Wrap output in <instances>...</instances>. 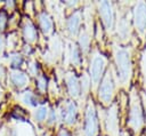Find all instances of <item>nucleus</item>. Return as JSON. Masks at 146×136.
I'll list each match as a JSON object with an SVG mask.
<instances>
[{
    "label": "nucleus",
    "instance_id": "nucleus-16",
    "mask_svg": "<svg viewBox=\"0 0 146 136\" xmlns=\"http://www.w3.org/2000/svg\"><path fill=\"white\" fill-rule=\"evenodd\" d=\"M79 45L83 53H87L90 48V34L88 31L82 30L79 34Z\"/></svg>",
    "mask_w": 146,
    "mask_h": 136
},
{
    "label": "nucleus",
    "instance_id": "nucleus-19",
    "mask_svg": "<svg viewBox=\"0 0 146 136\" xmlns=\"http://www.w3.org/2000/svg\"><path fill=\"white\" fill-rule=\"evenodd\" d=\"M71 61L74 65L79 66L81 64V56H80V50L76 45L71 46Z\"/></svg>",
    "mask_w": 146,
    "mask_h": 136
},
{
    "label": "nucleus",
    "instance_id": "nucleus-29",
    "mask_svg": "<svg viewBox=\"0 0 146 136\" xmlns=\"http://www.w3.org/2000/svg\"><path fill=\"white\" fill-rule=\"evenodd\" d=\"M2 47H3V43H2V39L0 38V53L2 51Z\"/></svg>",
    "mask_w": 146,
    "mask_h": 136
},
{
    "label": "nucleus",
    "instance_id": "nucleus-11",
    "mask_svg": "<svg viewBox=\"0 0 146 136\" xmlns=\"http://www.w3.org/2000/svg\"><path fill=\"white\" fill-rule=\"evenodd\" d=\"M81 19H82V14L80 10H76L74 11L70 18L67 19V31L68 33L72 35V37H75L78 33H79V30H80V25H81Z\"/></svg>",
    "mask_w": 146,
    "mask_h": 136
},
{
    "label": "nucleus",
    "instance_id": "nucleus-28",
    "mask_svg": "<svg viewBox=\"0 0 146 136\" xmlns=\"http://www.w3.org/2000/svg\"><path fill=\"white\" fill-rule=\"evenodd\" d=\"M120 136H130V135H129L127 131H121V133H120Z\"/></svg>",
    "mask_w": 146,
    "mask_h": 136
},
{
    "label": "nucleus",
    "instance_id": "nucleus-23",
    "mask_svg": "<svg viewBox=\"0 0 146 136\" xmlns=\"http://www.w3.org/2000/svg\"><path fill=\"white\" fill-rule=\"evenodd\" d=\"M6 23H7V16L3 11L0 13V30H3L5 26H6Z\"/></svg>",
    "mask_w": 146,
    "mask_h": 136
},
{
    "label": "nucleus",
    "instance_id": "nucleus-7",
    "mask_svg": "<svg viewBox=\"0 0 146 136\" xmlns=\"http://www.w3.org/2000/svg\"><path fill=\"white\" fill-rule=\"evenodd\" d=\"M98 11L102 18V22L105 26V30L111 33L114 29V6L111 1H100L98 2Z\"/></svg>",
    "mask_w": 146,
    "mask_h": 136
},
{
    "label": "nucleus",
    "instance_id": "nucleus-9",
    "mask_svg": "<svg viewBox=\"0 0 146 136\" xmlns=\"http://www.w3.org/2000/svg\"><path fill=\"white\" fill-rule=\"evenodd\" d=\"M116 32L120 38V42L128 43L131 38V23L127 13L119 15L117 24H116Z\"/></svg>",
    "mask_w": 146,
    "mask_h": 136
},
{
    "label": "nucleus",
    "instance_id": "nucleus-24",
    "mask_svg": "<svg viewBox=\"0 0 146 136\" xmlns=\"http://www.w3.org/2000/svg\"><path fill=\"white\" fill-rule=\"evenodd\" d=\"M56 121V111L55 110H51L49 112V118H48V123H54Z\"/></svg>",
    "mask_w": 146,
    "mask_h": 136
},
{
    "label": "nucleus",
    "instance_id": "nucleus-15",
    "mask_svg": "<svg viewBox=\"0 0 146 136\" xmlns=\"http://www.w3.org/2000/svg\"><path fill=\"white\" fill-rule=\"evenodd\" d=\"M23 34H24V39L27 41V42H34L36 40V30L34 27V25L27 21L25 24H24V27H23Z\"/></svg>",
    "mask_w": 146,
    "mask_h": 136
},
{
    "label": "nucleus",
    "instance_id": "nucleus-13",
    "mask_svg": "<svg viewBox=\"0 0 146 136\" xmlns=\"http://www.w3.org/2000/svg\"><path fill=\"white\" fill-rule=\"evenodd\" d=\"M10 80L18 88H24L29 83V77L24 72L18 71V70L11 71V73H10Z\"/></svg>",
    "mask_w": 146,
    "mask_h": 136
},
{
    "label": "nucleus",
    "instance_id": "nucleus-18",
    "mask_svg": "<svg viewBox=\"0 0 146 136\" xmlns=\"http://www.w3.org/2000/svg\"><path fill=\"white\" fill-rule=\"evenodd\" d=\"M48 106L47 105H41V106H39L36 110H35V112H34V118H35V120H38L39 122H41V121H43L46 118H47V115H48Z\"/></svg>",
    "mask_w": 146,
    "mask_h": 136
},
{
    "label": "nucleus",
    "instance_id": "nucleus-22",
    "mask_svg": "<svg viewBox=\"0 0 146 136\" xmlns=\"http://www.w3.org/2000/svg\"><path fill=\"white\" fill-rule=\"evenodd\" d=\"M36 87L40 91H44L46 87H47V80L44 77H39L36 80Z\"/></svg>",
    "mask_w": 146,
    "mask_h": 136
},
{
    "label": "nucleus",
    "instance_id": "nucleus-1",
    "mask_svg": "<svg viewBox=\"0 0 146 136\" xmlns=\"http://www.w3.org/2000/svg\"><path fill=\"white\" fill-rule=\"evenodd\" d=\"M131 48L123 47L117 43L113 45V56L114 63L116 67V79L117 83L128 89L132 78V57H131Z\"/></svg>",
    "mask_w": 146,
    "mask_h": 136
},
{
    "label": "nucleus",
    "instance_id": "nucleus-3",
    "mask_svg": "<svg viewBox=\"0 0 146 136\" xmlns=\"http://www.w3.org/2000/svg\"><path fill=\"white\" fill-rule=\"evenodd\" d=\"M106 63H107V58L98 49H95L91 54L90 66H89V77L91 80L92 90L97 89L98 85L100 83V81L105 74Z\"/></svg>",
    "mask_w": 146,
    "mask_h": 136
},
{
    "label": "nucleus",
    "instance_id": "nucleus-27",
    "mask_svg": "<svg viewBox=\"0 0 146 136\" xmlns=\"http://www.w3.org/2000/svg\"><path fill=\"white\" fill-rule=\"evenodd\" d=\"M58 136H71V135L68 134V131H67L66 129H62V130L59 131V134H58Z\"/></svg>",
    "mask_w": 146,
    "mask_h": 136
},
{
    "label": "nucleus",
    "instance_id": "nucleus-26",
    "mask_svg": "<svg viewBox=\"0 0 146 136\" xmlns=\"http://www.w3.org/2000/svg\"><path fill=\"white\" fill-rule=\"evenodd\" d=\"M140 98H141V103L144 105V109H145V113H146V93L143 91L141 95H140Z\"/></svg>",
    "mask_w": 146,
    "mask_h": 136
},
{
    "label": "nucleus",
    "instance_id": "nucleus-10",
    "mask_svg": "<svg viewBox=\"0 0 146 136\" xmlns=\"http://www.w3.org/2000/svg\"><path fill=\"white\" fill-rule=\"evenodd\" d=\"M66 85H67V90L68 94L71 95V97L73 98H78L81 94V85L78 80V78L75 77L74 73L68 72L66 74Z\"/></svg>",
    "mask_w": 146,
    "mask_h": 136
},
{
    "label": "nucleus",
    "instance_id": "nucleus-2",
    "mask_svg": "<svg viewBox=\"0 0 146 136\" xmlns=\"http://www.w3.org/2000/svg\"><path fill=\"white\" fill-rule=\"evenodd\" d=\"M145 119L143 113L141 98L138 94L136 87H132L129 93V111H128V120L127 125L132 130L135 136H139L144 128Z\"/></svg>",
    "mask_w": 146,
    "mask_h": 136
},
{
    "label": "nucleus",
    "instance_id": "nucleus-25",
    "mask_svg": "<svg viewBox=\"0 0 146 136\" xmlns=\"http://www.w3.org/2000/svg\"><path fill=\"white\" fill-rule=\"evenodd\" d=\"M29 71H30V73L32 75H36V73H38V66H36V64L35 63H32L30 65V67H29Z\"/></svg>",
    "mask_w": 146,
    "mask_h": 136
},
{
    "label": "nucleus",
    "instance_id": "nucleus-20",
    "mask_svg": "<svg viewBox=\"0 0 146 136\" xmlns=\"http://www.w3.org/2000/svg\"><path fill=\"white\" fill-rule=\"evenodd\" d=\"M140 71H141V75H143V80H144V89L146 93V45H145V49L141 53V58H140Z\"/></svg>",
    "mask_w": 146,
    "mask_h": 136
},
{
    "label": "nucleus",
    "instance_id": "nucleus-14",
    "mask_svg": "<svg viewBox=\"0 0 146 136\" xmlns=\"http://www.w3.org/2000/svg\"><path fill=\"white\" fill-rule=\"evenodd\" d=\"M38 18H39V24H40V27H41L42 32L44 34H49L52 31V26H54L50 16L46 11H42V13L39 14Z\"/></svg>",
    "mask_w": 146,
    "mask_h": 136
},
{
    "label": "nucleus",
    "instance_id": "nucleus-5",
    "mask_svg": "<svg viewBox=\"0 0 146 136\" xmlns=\"http://www.w3.org/2000/svg\"><path fill=\"white\" fill-rule=\"evenodd\" d=\"M132 24L140 40L146 43V1H138L132 8Z\"/></svg>",
    "mask_w": 146,
    "mask_h": 136
},
{
    "label": "nucleus",
    "instance_id": "nucleus-4",
    "mask_svg": "<svg viewBox=\"0 0 146 136\" xmlns=\"http://www.w3.org/2000/svg\"><path fill=\"white\" fill-rule=\"evenodd\" d=\"M115 91V79H114V70L110 67L98 87V98L105 106H111L113 104V97Z\"/></svg>",
    "mask_w": 146,
    "mask_h": 136
},
{
    "label": "nucleus",
    "instance_id": "nucleus-21",
    "mask_svg": "<svg viewBox=\"0 0 146 136\" xmlns=\"http://www.w3.org/2000/svg\"><path fill=\"white\" fill-rule=\"evenodd\" d=\"M22 62H23V58H22V56L19 54H13L10 56V63H11V65L14 67L19 66L22 64Z\"/></svg>",
    "mask_w": 146,
    "mask_h": 136
},
{
    "label": "nucleus",
    "instance_id": "nucleus-6",
    "mask_svg": "<svg viewBox=\"0 0 146 136\" xmlns=\"http://www.w3.org/2000/svg\"><path fill=\"white\" fill-rule=\"evenodd\" d=\"M105 129L108 136H120L117 104L113 103L105 114Z\"/></svg>",
    "mask_w": 146,
    "mask_h": 136
},
{
    "label": "nucleus",
    "instance_id": "nucleus-8",
    "mask_svg": "<svg viewBox=\"0 0 146 136\" xmlns=\"http://www.w3.org/2000/svg\"><path fill=\"white\" fill-rule=\"evenodd\" d=\"M98 131V120L96 114V109L92 101H89L86 109V120H84V135L96 136Z\"/></svg>",
    "mask_w": 146,
    "mask_h": 136
},
{
    "label": "nucleus",
    "instance_id": "nucleus-12",
    "mask_svg": "<svg viewBox=\"0 0 146 136\" xmlns=\"http://www.w3.org/2000/svg\"><path fill=\"white\" fill-rule=\"evenodd\" d=\"M63 114H64V121L67 125H73L76 120V114H78L75 103L74 102H67L65 109L63 110Z\"/></svg>",
    "mask_w": 146,
    "mask_h": 136
},
{
    "label": "nucleus",
    "instance_id": "nucleus-17",
    "mask_svg": "<svg viewBox=\"0 0 146 136\" xmlns=\"http://www.w3.org/2000/svg\"><path fill=\"white\" fill-rule=\"evenodd\" d=\"M22 101L29 106H36L38 104V99L32 91H25L22 96Z\"/></svg>",
    "mask_w": 146,
    "mask_h": 136
}]
</instances>
